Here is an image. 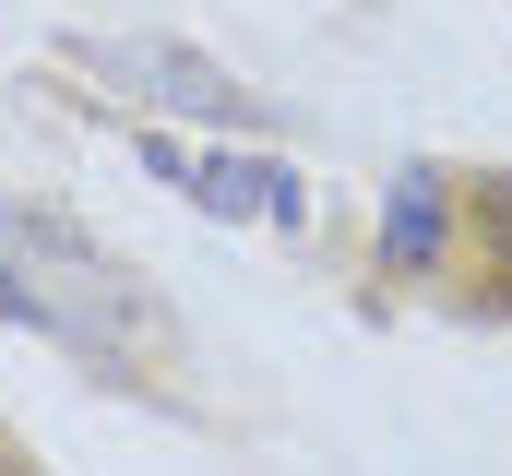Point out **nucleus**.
<instances>
[{
  "mask_svg": "<svg viewBox=\"0 0 512 476\" xmlns=\"http://www.w3.org/2000/svg\"><path fill=\"white\" fill-rule=\"evenodd\" d=\"M0 322H36L48 346L96 357V369H131V357L167 346L155 298L131 286L108 250H84L60 215H0Z\"/></svg>",
  "mask_w": 512,
  "mask_h": 476,
  "instance_id": "1",
  "label": "nucleus"
},
{
  "mask_svg": "<svg viewBox=\"0 0 512 476\" xmlns=\"http://www.w3.org/2000/svg\"><path fill=\"white\" fill-rule=\"evenodd\" d=\"M84 60H96V72H120L131 96L179 108V119H227V131H262V119H274L251 84H227V72H215L203 48H179V36H96Z\"/></svg>",
  "mask_w": 512,
  "mask_h": 476,
  "instance_id": "2",
  "label": "nucleus"
},
{
  "mask_svg": "<svg viewBox=\"0 0 512 476\" xmlns=\"http://www.w3.org/2000/svg\"><path fill=\"white\" fill-rule=\"evenodd\" d=\"M453 203H465V179H453V167H405V179L382 191V274H393V286H429V274H453V262H465Z\"/></svg>",
  "mask_w": 512,
  "mask_h": 476,
  "instance_id": "3",
  "label": "nucleus"
},
{
  "mask_svg": "<svg viewBox=\"0 0 512 476\" xmlns=\"http://www.w3.org/2000/svg\"><path fill=\"white\" fill-rule=\"evenodd\" d=\"M179 191H191L203 215H262V227H298V215H310V179H298L286 155H203Z\"/></svg>",
  "mask_w": 512,
  "mask_h": 476,
  "instance_id": "4",
  "label": "nucleus"
}]
</instances>
